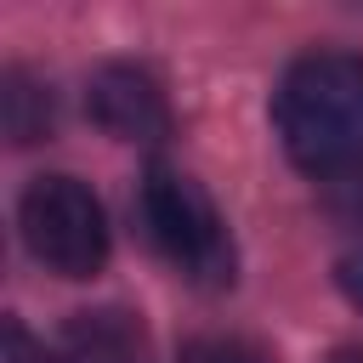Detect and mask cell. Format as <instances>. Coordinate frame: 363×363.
I'll list each match as a JSON object with an SVG mask.
<instances>
[{
  "label": "cell",
  "instance_id": "1",
  "mask_svg": "<svg viewBox=\"0 0 363 363\" xmlns=\"http://www.w3.org/2000/svg\"><path fill=\"white\" fill-rule=\"evenodd\" d=\"M272 125L284 153L312 176H346L363 164V57L306 51L272 91Z\"/></svg>",
  "mask_w": 363,
  "mask_h": 363
},
{
  "label": "cell",
  "instance_id": "2",
  "mask_svg": "<svg viewBox=\"0 0 363 363\" xmlns=\"http://www.w3.org/2000/svg\"><path fill=\"white\" fill-rule=\"evenodd\" d=\"M142 221H147V238L153 250L199 289H227L233 272H238V250H233V233H227V216L216 210V199L170 170V164H153L142 176Z\"/></svg>",
  "mask_w": 363,
  "mask_h": 363
},
{
  "label": "cell",
  "instance_id": "3",
  "mask_svg": "<svg viewBox=\"0 0 363 363\" xmlns=\"http://www.w3.org/2000/svg\"><path fill=\"white\" fill-rule=\"evenodd\" d=\"M17 227L28 255L57 278H96L108 261V216L102 199L79 176H40L17 204Z\"/></svg>",
  "mask_w": 363,
  "mask_h": 363
},
{
  "label": "cell",
  "instance_id": "4",
  "mask_svg": "<svg viewBox=\"0 0 363 363\" xmlns=\"http://www.w3.org/2000/svg\"><path fill=\"white\" fill-rule=\"evenodd\" d=\"M91 119L119 142H164L170 136V102L164 85L136 62H102L85 85Z\"/></svg>",
  "mask_w": 363,
  "mask_h": 363
},
{
  "label": "cell",
  "instance_id": "5",
  "mask_svg": "<svg viewBox=\"0 0 363 363\" xmlns=\"http://www.w3.org/2000/svg\"><path fill=\"white\" fill-rule=\"evenodd\" d=\"M57 363H142V323L125 306L74 312L62 329Z\"/></svg>",
  "mask_w": 363,
  "mask_h": 363
},
{
  "label": "cell",
  "instance_id": "6",
  "mask_svg": "<svg viewBox=\"0 0 363 363\" xmlns=\"http://www.w3.org/2000/svg\"><path fill=\"white\" fill-rule=\"evenodd\" d=\"M0 125H6V136H11L17 147H34V142L51 136L57 102H51V91H45L28 68H6V74H0Z\"/></svg>",
  "mask_w": 363,
  "mask_h": 363
},
{
  "label": "cell",
  "instance_id": "7",
  "mask_svg": "<svg viewBox=\"0 0 363 363\" xmlns=\"http://www.w3.org/2000/svg\"><path fill=\"white\" fill-rule=\"evenodd\" d=\"M182 363H272V352L244 335H199L182 346Z\"/></svg>",
  "mask_w": 363,
  "mask_h": 363
},
{
  "label": "cell",
  "instance_id": "8",
  "mask_svg": "<svg viewBox=\"0 0 363 363\" xmlns=\"http://www.w3.org/2000/svg\"><path fill=\"white\" fill-rule=\"evenodd\" d=\"M323 204H329V216H335L340 227H357V233H363V164L346 170V176H329Z\"/></svg>",
  "mask_w": 363,
  "mask_h": 363
},
{
  "label": "cell",
  "instance_id": "9",
  "mask_svg": "<svg viewBox=\"0 0 363 363\" xmlns=\"http://www.w3.org/2000/svg\"><path fill=\"white\" fill-rule=\"evenodd\" d=\"M0 363H45V352L34 346V335L17 318H6V329H0Z\"/></svg>",
  "mask_w": 363,
  "mask_h": 363
},
{
  "label": "cell",
  "instance_id": "10",
  "mask_svg": "<svg viewBox=\"0 0 363 363\" xmlns=\"http://www.w3.org/2000/svg\"><path fill=\"white\" fill-rule=\"evenodd\" d=\"M335 278H340V289H346V301H357V306H363V250H352V255H340V267H335Z\"/></svg>",
  "mask_w": 363,
  "mask_h": 363
},
{
  "label": "cell",
  "instance_id": "11",
  "mask_svg": "<svg viewBox=\"0 0 363 363\" xmlns=\"http://www.w3.org/2000/svg\"><path fill=\"white\" fill-rule=\"evenodd\" d=\"M335 363H363V346H346V352H335Z\"/></svg>",
  "mask_w": 363,
  "mask_h": 363
}]
</instances>
